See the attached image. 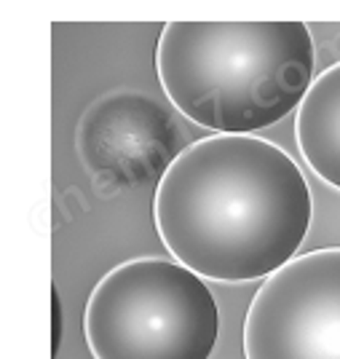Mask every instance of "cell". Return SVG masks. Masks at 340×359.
Here are the masks:
<instances>
[{
	"label": "cell",
	"mask_w": 340,
	"mask_h": 359,
	"mask_svg": "<svg viewBox=\"0 0 340 359\" xmlns=\"http://www.w3.org/2000/svg\"><path fill=\"white\" fill-rule=\"evenodd\" d=\"M153 217L163 247L212 282H254L297 257L313 196L295 158L254 135L204 137L158 180Z\"/></svg>",
	"instance_id": "6da1fadb"
},
{
	"label": "cell",
	"mask_w": 340,
	"mask_h": 359,
	"mask_svg": "<svg viewBox=\"0 0 340 359\" xmlns=\"http://www.w3.org/2000/svg\"><path fill=\"white\" fill-rule=\"evenodd\" d=\"M316 67L306 22H169L156 70L169 102L217 135H254L303 105Z\"/></svg>",
	"instance_id": "7a4b0ae2"
},
{
	"label": "cell",
	"mask_w": 340,
	"mask_h": 359,
	"mask_svg": "<svg viewBox=\"0 0 340 359\" xmlns=\"http://www.w3.org/2000/svg\"><path fill=\"white\" fill-rule=\"evenodd\" d=\"M83 327L94 359H212L220 309L204 276L177 260L137 257L100 279Z\"/></svg>",
	"instance_id": "3957f363"
},
{
	"label": "cell",
	"mask_w": 340,
	"mask_h": 359,
	"mask_svg": "<svg viewBox=\"0 0 340 359\" xmlns=\"http://www.w3.org/2000/svg\"><path fill=\"white\" fill-rule=\"evenodd\" d=\"M247 359H340V247L297 255L257 290Z\"/></svg>",
	"instance_id": "277c9868"
},
{
	"label": "cell",
	"mask_w": 340,
	"mask_h": 359,
	"mask_svg": "<svg viewBox=\"0 0 340 359\" xmlns=\"http://www.w3.org/2000/svg\"><path fill=\"white\" fill-rule=\"evenodd\" d=\"M175 118L145 94H113L89 107L78 126V150L100 182L137 188L161 180L185 148Z\"/></svg>",
	"instance_id": "5b68a950"
},
{
	"label": "cell",
	"mask_w": 340,
	"mask_h": 359,
	"mask_svg": "<svg viewBox=\"0 0 340 359\" xmlns=\"http://www.w3.org/2000/svg\"><path fill=\"white\" fill-rule=\"evenodd\" d=\"M295 137L306 164L340 191V62L313 78L297 107Z\"/></svg>",
	"instance_id": "8992f818"
},
{
	"label": "cell",
	"mask_w": 340,
	"mask_h": 359,
	"mask_svg": "<svg viewBox=\"0 0 340 359\" xmlns=\"http://www.w3.org/2000/svg\"><path fill=\"white\" fill-rule=\"evenodd\" d=\"M51 309H54V314H51V322H54V330H51V354L57 357L62 341V300L54 285H51Z\"/></svg>",
	"instance_id": "52a82bcc"
}]
</instances>
